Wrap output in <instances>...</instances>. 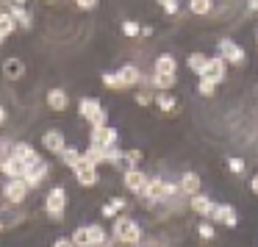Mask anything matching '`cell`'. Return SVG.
<instances>
[{
  "label": "cell",
  "mask_w": 258,
  "mask_h": 247,
  "mask_svg": "<svg viewBox=\"0 0 258 247\" xmlns=\"http://www.w3.org/2000/svg\"><path fill=\"white\" fill-rule=\"evenodd\" d=\"M114 236H117L119 241H125V244H139L142 241V228L134 222V219L119 217L117 222H114Z\"/></svg>",
  "instance_id": "obj_1"
},
{
  "label": "cell",
  "mask_w": 258,
  "mask_h": 247,
  "mask_svg": "<svg viewBox=\"0 0 258 247\" xmlns=\"http://www.w3.org/2000/svg\"><path fill=\"white\" fill-rule=\"evenodd\" d=\"M64 203H67V192H64L61 186H53V189L47 192V203H45L47 214H50V217H56V219H61Z\"/></svg>",
  "instance_id": "obj_2"
},
{
  "label": "cell",
  "mask_w": 258,
  "mask_h": 247,
  "mask_svg": "<svg viewBox=\"0 0 258 247\" xmlns=\"http://www.w3.org/2000/svg\"><path fill=\"white\" fill-rule=\"evenodd\" d=\"M25 192H28V183H25L23 178H12L6 183V189H3V197H6L12 206H17V203L25 200Z\"/></svg>",
  "instance_id": "obj_3"
},
{
  "label": "cell",
  "mask_w": 258,
  "mask_h": 247,
  "mask_svg": "<svg viewBox=\"0 0 258 247\" xmlns=\"http://www.w3.org/2000/svg\"><path fill=\"white\" fill-rule=\"evenodd\" d=\"M73 172H75V178H78L81 186H95L97 183V167L89 164L86 158H81V164L73 169Z\"/></svg>",
  "instance_id": "obj_4"
},
{
  "label": "cell",
  "mask_w": 258,
  "mask_h": 247,
  "mask_svg": "<svg viewBox=\"0 0 258 247\" xmlns=\"http://www.w3.org/2000/svg\"><path fill=\"white\" fill-rule=\"evenodd\" d=\"M45 175H47V164L42 161H34V164H28V167H25V172H23V180L28 186H39L42 180H45Z\"/></svg>",
  "instance_id": "obj_5"
},
{
  "label": "cell",
  "mask_w": 258,
  "mask_h": 247,
  "mask_svg": "<svg viewBox=\"0 0 258 247\" xmlns=\"http://www.w3.org/2000/svg\"><path fill=\"white\" fill-rule=\"evenodd\" d=\"M147 183H150V180L145 178V172H142V169H125V186H128L131 192H136V195H145Z\"/></svg>",
  "instance_id": "obj_6"
},
{
  "label": "cell",
  "mask_w": 258,
  "mask_h": 247,
  "mask_svg": "<svg viewBox=\"0 0 258 247\" xmlns=\"http://www.w3.org/2000/svg\"><path fill=\"white\" fill-rule=\"evenodd\" d=\"M92 145L95 147H111V145H117V131L114 128H95L92 131Z\"/></svg>",
  "instance_id": "obj_7"
},
{
  "label": "cell",
  "mask_w": 258,
  "mask_h": 247,
  "mask_svg": "<svg viewBox=\"0 0 258 247\" xmlns=\"http://www.w3.org/2000/svg\"><path fill=\"white\" fill-rule=\"evenodd\" d=\"M219 53H222V58H225V61H230V64H241V61H244V50H241L239 45H233V42H228V39L219 45Z\"/></svg>",
  "instance_id": "obj_8"
},
{
  "label": "cell",
  "mask_w": 258,
  "mask_h": 247,
  "mask_svg": "<svg viewBox=\"0 0 258 247\" xmlns=\"http://www.w3.org/2000/svg\"><path fill=\"white\" fill-rule=\"evenodd\" d=\"M12 156L17 158L20 164H34V161H39V156H36V150L31 145H25V142H20V145H14V150H12Z\"/></svg>",
  "instance_id": "obj_9"
},
{
  "label": "cell",
  "mask_w": 258,
  "mask_h": 247,
  "mask_svg": "<svg viewBox=\"0 0 258 247\" xmlns=\"http://www.w3.org/2000/svg\"><path fill=\"white\" fill-rule=\"evenodd\" d=\"M42 145H45L50 153H58V156H61V150L67 147V145H64V136H61V131H47V134L42 136Z\"/></svg>",
  "instance_id": "obj_10"
},
{
  "label": "cell",
  "mask_w": 258,
  "mask_h": 247,
  "mask_svg": "<svg viewBox=\"0 0 258 247\" xmlns=\"http://www.w3.org/2000/svg\"><path fill=\"white\" fill-rule=\"evenodd\" d=\"M3 75H6L9 81H20L25 75V64L20 61V58H6V61H3Z\"/></svg>",
  "instance_id": "obj_11"
},
{
  "label": "cell",
  "mask_w": 258,
  "mask_h": 247,
  "mask_svg": "<svg viewBox=\"0 0 258 247\" xmlns=\"http://www.w3.org/2000/svg\"><path fill=\"white\" fill-rule=\"evenodd\" d=\"M203 78H208V81H214V84H219V81L225 78V58H222V56L211 58V61H208V70H206V75H203Z\"/></svg>",
  "instance_id": "obj_12"
},
{
  "label": "cell",
  "mask_w": 258,
  "mask_h": 247,
  "mask_svg": "<svg viewBox=\"0 0 258 247\" xmlns=\"http://www.w3.org/2000/svg\"><path fill=\"white\" fill-rule=\"evenodd\" d=\"M167 192H169V186L164 183V180L153 178L150 183H147V189H145V197H147V200H150V203H156V200H161V197L167 195Z\"/></svg>",
  "instance_id": "obj_13"
},
{
  "label": "cell",
  "mask_w": 258,
  "mask_h": 247,
  "mask_svg": "<svg viewBox=\"0 0 258 247\" xmlns=\"http://www.w3.org/2000/svg\"><path fill=\"white\" fill-rule=\"evenodd\" d=\"M191 208H195L197 214H203V217H214V211H217V206H214L206 195H195V197H191Z\"/></svg>",
  "instance_id": "obj_14"
},
{
  "label": "cell",
  "mask_w": 258,
  "mask_h": 247,
  "mask_svg": "<svg viewBox=\"0 0 258 247\" xmlns=\"http://www.w3.org/2000/svg\"><path fill=\"white\" fill-rule=\"evenodd\" d=\"M0 172H6L9 178H23V172H25V164H20L14 156H9L6 161L0 164Z\"/></svg>",
  "instance_id": "obj_15"
},
{
  "label": "cell",
  "mask_w": 258,
  "mask_h": 247,
  "mask_svg": "<svg viewBox=\"0 0 258 247\" xmlns=\"http://www.w3.org/2000/svg\"><path fill=\"white\" fill-rule=\"evenodd\" d=\"M214 219H217L219 225L236 228V211H233L230 206H217V211H214Z\"/></svg>",
  "instance_id": "obj_16"
},
{
  "label": "cell",
  "mask_w": 258,
  "mask_h": 247,
  "mask_svg": "<svg viewBox=\"0 0 258 247\" xmlns=\"http://www.w3.org/2000/svg\"><path fill=\"white\" fill-rule=\"evenodd\" d=\"M47 106H50L53 111H64V108H67V92H61V89L47 92Z\"/></svg>",
  "instance_id": "obj_17"
},
{
  "label": "cell",
  "mask_w": 258,
  "mask_h": 247,
  "mask_svg": "<svg viewBox=\"0 0 258 247\" xmlns=\"http://www.w3.org/2000/svg\"><path fill=\"white\" fill-rule=\"evenodd\" d=\"M180 189L186 192V195H200V178H197L195 172H186L183 178H180Z\"/></svg>",
  "instance_id": "obj_18"
},
{
  "label": "cell",
  "mask_w": 258,
  "mask_h": 247,
  "mask_svg": "<svg viewBox=\"0 0 258 247\" xmlns=\"http://www.w3.org/2000/svg\"><path fill=\"white\" fill-rule=\"evenodd\" d=\"M208 61H211V58L203 56V53H191V56H189V70H195V73L203 78V75H206V70H208Z\"/></svg>",
  "instance_id": "obj_19"
},
{
  "label": "cell",
  "mask_w": 258,
  "mask_h": 247,
  "mask_svg": "<svg viewBox=\"0 0 258 247\" xmlns=\"http://www.w3.org/2000/svg\"><path fill=\"white\" fill-rule=\"evenodd\" d=\"M119 78H122V86L128 89V86H136L142 81V73L136 67H122L119 70Z\"/></svg>",
  "instance_id": "obj_20"
},
{
  "label": "cell",
  "mask_w": 258,
  "mask_h": 247,
  "mask_svg": "<svg viewBox=\"0 0 258 247\" xmlns=\"http://www.w3.org/2000/svg\"><path fill=\"white\" fill-rule=\"evenodd\" d=\"M81 158H84V156H81V153L75 150V147H64V150H61V161L67 164L70 169H75V167H78V164H81Z\"/></svg>",
  "instance_id": "obj_21"
},
{
  "label": "cell",
  "mask_w": 258,
  "mask_h": 247,
  "mask_svg": "<svg viewBox=\"0 0 258 247\" xmlns=\"http://www.w3.org/2000/svg\"><path fill=\"white\" fill-rule=\"evenodd\" d=\"M156 73H167V75H175V58L172 56H158L156 58Z\"/></svg>",
  "instance_id": "obj_22"
},
{
  "label": "cell",
  "mask_w": 258,
  "mask_h": 247,
  "mask_svg": "<svg viewBox=\"0 0 258 247\" xmlns=\"http://www.w3.org/2000/svg\"><path fill=\"white\" fill-rule=\"evenodd\" d=\"M97 111H100V103L97 100H92V97H84V100H81V117L92 119Z\"/></svg>",
  "instance_id": "obj_23"
},
{
  "label": "cell",
  "mask_w": 258,
  "mask_h": 247,
  "mask_svg": "<svg viewBox=\"0 0 258 247\" xmlns=\"http://www.w3.org/2000/svg\"><path fill=\"white\" fill-rule=\"evenodd\" d=\"M12 17H14V23H17L20 28H31V14L25 12L23 6H14L12 9Z\"/></svg>",
  "instance_id": "obj_24"
},
{
  "label": "cell",
  "mask_w": 258,
  "mask_h": 247,
  "mask_svg": "<svg viewBox=\"0 0 258 247\" xmlns=\"http://www.w3.org/2000/svg\"><path fill=\"white\" fill-rule=\"evenodd\" d=\"M103 150H106V164H111V167H119V161H125V153L117 150V145L103 147Z\"/></svg>",
  "instance_id": "obj_25"
},
{
  "label": "cell",
  "mask_w": 258,
  "mask_h": 247,
  "mask_svg": "<svg viewBox=\"0 0 258 247\" xmlns=\"http://www.w3.org/2000/svg\"><path fill=\"white\" fill-rule=\"evenodd\" d=\"M73 241H75V247H92V236H89V225L86 228H78L73 233Z\"/></svg>",
  "instance_id": "obj_26"
},
{
  "label": "cell",
  "mask_w": 258,
  "mask_h": 247,
  "mask_svg": "<svg viewBox=\"0 0 258 247\" xmlns=\"http://www.w3.org/2000/svg\"><path fill=\"white\" fill-rule=\"evenodd\" d=\"M153 81H156V86L161 92H167V89H172V86H175V75H167V73H156V75H153Z\"/></svg>",
  "instance_id": "obj_27"
},
{
  "label": "cell",
  "mask_w": 258,
  "mask_h": 247,
  "mask_svg": "<svg viewBox=\"0 0 258 247\" xmlns=\"http://www.w3.org/2000/svg\"><path fill=\"white\" fill-rule=\"evenodd\" d=\"M122 208H125L122 197H111V200H108V206H103V217H114V214L122 211Z\"/></svg>",
  "instance_id": "obj_28"
},
{
  "label": "cell",
  "mask_w": 258,
  "mask_h": 247,
  "mask_svg": "<svg viewBox=\"0 0 258 247\" xmlns=\"http://www.w3.org/2000/svg\"><path fill=\"white\" fill-rule=\"evenodd\" d=\"M14 28H17L14 17H12V14H3V17H0V34L9 36V34H14Z\"/></svg>",
  "instance_id": "obj_29"
},
{
  "label": "cell",
  "mask_w": 258,
  "mask_h": 247,
  "mask_svg": "<svg viewBox=\"0 0 258 247\" xmlns=\"http://www.w3.org/2000/svg\"><path fill=\"white\" fill-rule=\"evenodd\" d=\"M156 103H158V108H161V111H172V108H175V97H169L167 92H161V95L156 97Z\"/></svg>",
  "instance_id": "obj_30"
},
{
  "label": "cell",
  "mask_w": 258,
  "mask_h": 247,
  "mask_svg": "<svg viewBox=\"0 0 258 247\" xmlns=\"http://www.w3.org/2000/svg\"><path fill=\"white\" fill-rule=\"evenodd\" d=\"M89 236H92V247H97V244L106 241V233H103L100 225H89Z\"/></svg>",
  "instance_id": "obj_31"
},
{
  "label": "cell",
  "mask_w": 258,
  "mask_h": 247,
  "mask_svg": "<svg viewBox=\"0 0 258 247\" xmlns=\"http://www.w3.org/2000/svg\"><path fill=\"white\" fill-rule=\"evenodd\" d=\"M189 9L195 14H208V12H211V0H191Z\"/></svg>",
  "instance_id": "obj_32"
},
{
  "label": "cell",
  "mask_w": 258,
  "mask_h": 247,
  "mask_svg": "<svg viewBox=\"0 0 258 247\" xmlns=\"http://www.w3.org/2000/svg\"><path fill=\"white\" fill-rule=\"evenodd\" d=\"M125 161H128V169H139L142 150H128V153H125Z\"/></svg>",
  "instance_id": "obj_33"
},
{
  "label": "cell",
  "mask_w": 258,
  "mask_h": 247,
  "mask_svg": "<svg viewBox=\"0 0 258 247\" xmlns=\"http://www.w3.org/2000/svg\"><path fill=\"white\" fill-rule=\"evenodd\" d=\"M103 84L111 86V89H125V86H122V78H119V75H111V73L103 75Z\"/></svg>",
  "instance_id": "obj_34"
},
{
  "label": "cell",
  "mask_w": 258,
  "mask_h": 247,
  "mask_svg": "<svg viewBox=\"0 0 258 247\" xmlns=\"http://www.w3.org/2000/svg\"><path fill=\"white\" fill-rule=\"evenodd\" d=\"M197 233H200V239H214V225H208V222L197 225Z\"/></svg>",
  "instance_id": "obj_35"
},
{
  "label": "cell",
  "mask_w": 258,
  "mask_h": 247,
  "mask_svg": "<svg viewBox=\"0 0 258 247\" xmlns=\"http://www.w3.org/2000/svg\"><path fill=\"white\" fill-rule=\"evenodd\" d=\"M214 86H217V84H214V81H208V78H200V95H214Z\"/></svg>",
  "instance_id": "obj_36"
},
{
  "label": "cell",
  "mask_w": 258,
  "mask_h": 247,
  "mask_svg": "<svg viewBox=\"0 0 258 247\" xmlns=\"http://www.w3.org/2000/svg\"><path fill=\"white\" fill-rule=\"evenodd\" d=\"M89 122L95 125V128H106V111H103V108H100V111H97L95 117L89 119Z\"/></svg>",
  "instance_id": "obj_37"
},
{
  "label": "cell",
  "mask_w": 258,
  "mask_h": 247,
  "mask_svg": "<svg viewBox=\"0 0 258 247\" xmlns=\"http://www.w3.org/2000/svg\"><path fill=\"white\" fill-rule=\"evenodd\" d=\"M122 31H125V36H136L142 28H139L136 23H131V20H128V23H122Z\"/></svg>",
  "instance_id": "obj_38"
},
{
  "label": "cell",
  "mask_w": 258,
  "mask_h": 247,
  "mask_svg": "<svg viewBox=\"0 0 258 247\" xmlns=\"http://www.w3.org/2000/svg\"><path fill=\"white\" fill-rule=\"evenodd\" d=\"M53 247H75V241L73 239H56V241H53Z\"/></svg>",
  "instance_id": "obj_39"
},
{
  "label": "cell",
  "mask_w": 258,
  "mask_h": 247,
  "mask_svg": "<svg viewBox=\"0 0 258 247\" xmlns=\"http://www.w3.org/2000/svg\"><path fill=\"white\" fill-rule=\"evenodd\" d=\"M230 169H233V172H241V169H244V164H241L239 158H233V161H230Z\"/></svg>",
  "instance_id": "obj_40"
},
{
  "label": "cell",
  "mask_w": 258,
  "mask_h": 247,
  "mask_svg": "<svg viewBox=\"0 0 258 247\" xmlns=\"http://www.w3.org/2000/svg\"><path fill=\"white\" fill-rule=\"evenodd\" d=\"M75 3H78L81 9H92V6L97 3V0H75Z\"/></svg>",
  "instance_id": "obj_41"
},
{
  "label": "cell",
  "mask_w": 258,
  "mask_h": 247,
  "mask_svg": "<svg viewBox=\"0 0 258 247\" xmlns=\"http://www.w3.org/2000/svg\"><path fill=\"white\" fill-rule=\"evenodd\" d=\"M250 189H252V195H258V175H252V180H250Z\"/></svg>",
  "instance_id": "obj_42"
},
{
  "label": "cell",
  "mask_w": 258,
  "mask_h": 247,
  "mask_svg": "<svg viewBox=\"0 0 258 247\" xmlns=\"http://www.w3.org/2000/svg\"><path fill=\"white\" fill-rule=\"evenodd\" d=\"M6 122V111H3V106H0V125Z\"/></svg>",
  "instance_id": "obj_43"
},
{
  "label": "cell",
  "mask_w": 258,
  "mask_h": 247,
  "mask_svg": "<svg viewBox=\"0 0 258 247\" xmlns=\"http://www.w3.org/2000/svg\"><path fill=\"white\" fill-rule=\"evenodd\" d=\"M158 3H161V6H169V3H178V0H158Z\"/></svg>",
  "instance_id": "obj_44"
},
{
  "label": "cell",
  "mask_w": 258,
  "mask_h": 247,
  "mask_svg": "<svg viewBox=\"0 0 258 247\" xmlns=\"http://www.w3.org/2000/svg\"><path fill=\"white\" fill-rule=\"evenodd\" d=\"M250 9H258V0H250Z\"/></svg>",
  "instance_id": "obj_45"
},
{
  "label": "cell",
  "mask_w": 258,
  "mask_h": 247,
  "mask_svg": "<svg viewBox=\"0 0 258 247\" xmlns=\"http://www.w3.org/2000/svg\"><path fill=\"white\" fill-rule=\"evenodd\" d=\"M3 39H6V36H3V34H0V42H3Z\"/></svg>",
  "instance_id": "obj_46"
},
{
  "label": "cell",
  "mask_w": 258,
  "mask_h": 247,
  "mask_svg": "<svg viewBox=\"0 0 258 247\" xmlns=\"http://www.w3.org/2000/svg\"><path fill=\"white\" fill-rule=\"evenodd\" d=\"M20 3H25V0H17V6H20Z\"/></svg>",
  "instance_id": "obj_47"
},
{
  "label": "cell",
  "mask_w": 258,
  "mask_h": 247,
  "mask_svg": "<svg viewBox=\"0 0 258 247\" xmlns=\"http://www.w3.org/2000/svg\"><path fill=\"white\" fill-rule=\"evenodd\" d=\"M0 230H3V222H0Z\"/></svg>",
  "instance_id": "obj_48"
}]
</instances>
